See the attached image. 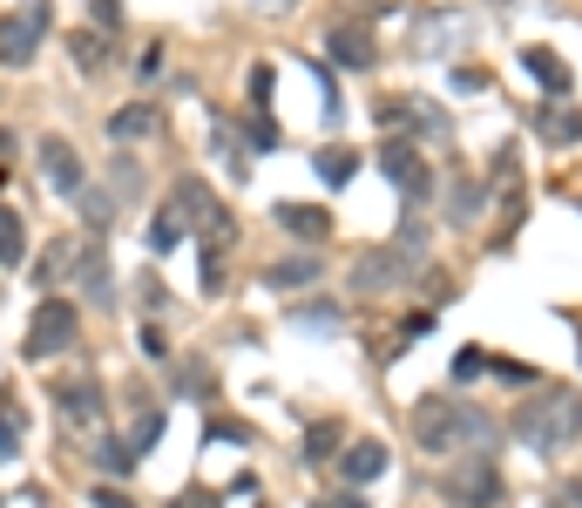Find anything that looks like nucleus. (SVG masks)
I'll return each mask as SVG.
<instances>
[{
	"label": "nucleus",
	"instance_id": "14",
	"mask_svg": "<svg viewBox=\"0 0 582 508\" xmlns=\"http://www.w3.org/2000/svg\"><path fill=\"white\" fill-rule=\"evenodd\" d=\"M528 75L542 82V89H555V95H569V68L555 62L549 47H528Z\"/></svg>",
	"mask_w": 582,
	"mask_h": 508
},
{
	"label": "nucleus",
	"instance_id": "2",
	"mask_svg": "<svg viewBox=\"0 0 582 508\" xmlns=\"http://www.w3.org/2000/svg\"><path fill=\"white\" fill-rule=\"evenodd\" d=\"M414 434H420L427 454H454V447H481L494 434V420L481 414V407H467V400H427L420 420H414Z\"/></svg>",
	"mask_w": 582,
	"mask_h": 508
},
{
	"label": "nucleus",
	"instance_id": "27",
	"mask_svg": "<svg viewBox=\"0 0 582 508\" xmlns=\"http://www.w3.org/2000/svg\"><path fill=\"white\" fill-rule=\"evenodd\" d=\"M75 62H81V68L102 62V41H95V34H75Z\"/></svg>",
	"mask_w": 582,
	"mask_h": 508
},
{
	"label": "nucleus",
	"instance_id": "22",
	"mask_svg": "<svg viewBox=\"0 0 582 508\" xmlns=\"http://www.w3.org/2000/svg\"><path fill=\"white\" fill-rule=\"evenodd\" d=\"M481 373H488V353H481V346H460L454 353V380H481Z\"/></svg>",
	"mask_w": 582,
	"mask_h": 508
},
{
	"label": "nucleus",
	"instance_id": "13",
	"mask_svg": "<svg viewBox=\"0 0 582 508\" xmlns=\"http://www.w3.org/2000/svg\"><path fill=\"white\" fill-rule=\"evenodd\" d=\"M325 47H332L346 68H372V41H366V28H332V34H325Z\"/></svg>",
	"mask_w": 582,
	"mask_h": 508
},
{
	"label": "nucleus",
	"instance_id": "10",
	"mask_svg": "<svg viewBox=\"0 0 582 508\" xmlns=\"http://www.w3.org/2000/svg\"><path fill=\"white\" fill-rule=\"evenodd\" d=\"M535 129H542L549 142H582V108L562 102V95H549V102H542V116H535Z\"/></svg>",
	"mask_w": 582,
	"mask_h": 508
},
{
	"label": "nucleus",
	"instance_id": "5",
	"mask_svg": "<svg viewBox=\"0 0 582 508\" xmlns=\"http://www.w3.org/2000/svg\"><path fill=\"white\" fill-rule=\"evenodd\" d=\"M75 339V306L68 298H41L34 306V332H28V359H55Z\"/></svg>",
	"mask_w": 582,
	"mask_h": 508
},
{
	"label": "nucleus",
	"instance_id": "26",
	"mask_svg": "<svg viewBox=\"0 0 582 508\" xmlns=\"http://www.w3.org/2000/svg\"><path fill=\"white\" fill-rule=\"evenodd\" d=\"M251 150H278V123L271 116H251Z\"/></svg>",
	"mask_w": 582,
	"mask_h": 508
},
{
	"label": "nucleus",
	"instance_id": "20",
	"mask_svg": "<svg viewBox=\"0 0 582 508\" xmlns=\"http://www.w3.org/2000/svg\"><path fill=\"white\" fill-rule=\"evenodd\" d=\"M542 508H582V475H562L549 495H542Z\"/></svg>",
	"mask_w": 582,
	"mask_h": 508
},
{
	"label": "nucleus",
	"instance_id": "30",
	"mask_svg": "<svg viewBox=\"0 0 582 508\" xmlns=\"http://www.w3.org/2000/svg\"><path fill=\"white\" fill-rule=\"evenodd\" d=\"M176 508H210V495H184V502H176Z\"/></svg>",
	"mask_w": 582,
	"mask_h": 508
},
{
	"label": "nucleus",
	"instance_id": "23",
	"mask_svg": "<svg viewBox=\"0 0 582 508\" xmlns=\"http://www.w3.org/2000/svg\"><path fill=\"white\" fill-rule=\"evenodd\" d=\"M217 285H224V245H203V292H217Z\"/></svg>",
	"mask_w": 582,
	"mask_h": 508
},
{
	"label": "nucleus",
	"instance_id": "19",
	"mask_svg": "<svg viewBox=\"0 0 582 508\" xmlns=\"http://www.w3.org/2000/svg\"><path fill=\"white\" fill-rule=\"evenodd\" d=\"M312 163H319V177H325V184H346V177H353V156H346V150H319Z\"/></svg>",
	"mask_w": 582,
	"mask_h": 508
},
{
	"label": "nucleus",
	"instance_id": "9",
	"mask_svg": "<svg viewBox=\"0 0 582 508\" xmlns=\"http://www.w3.org/2000/svg\"><path fill=\"white\" fill-rule=\"evenodd\" d=\"M386 475V441H353L346 447V461H338V481H353V488H366V481Z\"/></svg>",
	"mask_w": 582,
	"mask_h": 508
},
{
	"label": "nucleus",
	"instance_id": "7",
	"mask_svg": "<svg viewBox=\"0 0 582 508\" xmlns=\"http://www.w3.org/2000/svg\"><path fill=\"white\" fill-rule=\"evenodd\" d=\"M55 407H62V420H75V427H95V420H102V386H95L89 373H75V380L55 386Z\"/></svg>",
	"mask_w": 582,
	"mask_h": 508
},
{
	"label": "nucleus",
	"instance_id": "15",
	"mask_svg": "<svg viewBox=\"0 0 582 508\" xmlns=\"http://www.w3.org/2000/svg\"><path fill=\"white\" fill-rule=\"evenodd\" d=\"M264 278H271L278 292H291V285H312V278H319V258H285V264H271Z\"/></svg>",
	"mask_w": 582,
	"mask_h": 508
},
{
	"label": "nucleus",
	"instance_id": "12",
	"mask_svg": "<svg viewBox=\"0 0 582 508\" xmlns=\"http://www.w3.org/2000/svg\"><path fill=\"white\" fill-rule=\"evenodd\" d=\"M156 123H163V116H156V102H129V108H116V116H108V136H116V142H136V136H150Z\"/></svg>",
	"mask_w": 582,
	"mask_h": 508
},
{
	"label": "nucleus",
	"instance_id": "1",
	"mask_svg": "<svg viewBox=\"0 0 582 508\" xmlns=\"http://www.w3.org/2000/svg\"><path fill=\"white\" fill-rule=\"evenodd\" d=\"M515 434H521V447H535V454H562L569 441H582V393H569V386L535 393V400L515 414Z\"/></svg>",
	"mask_w": 582,
	"mask_h": 508
},
{
	"label": "nucleus",
	"instance_id": "29",
	"mask_svg": "<svg viewBox=\"0 0 582 508\" xmlns=\"http://www.w3.org/2000/svg\"><path fill=\"white\" fill-rule=\"evenodd\" d=\"M95 508H136L129 495H116V488H95Z\"/></svg>",
	"mask_w": 582,
	"mask_h": 508
},
{
	"label": "nucleus",
	"instance_id": "6",
	"mask_svg": "<svg viewBox=\"0 0 582 508\" xmlns=\"http://www.w3.org/2000/svg\"><path fill=\"white\" fill-rule=\"evenodd\" d=\"M380 169L393 177L399 190H407V203H427L433 177H427V156H420L414 142H386V150H380Z\"/></svg>",
	"mask_w": 582,
	"mask_h": 508
},
{
	"label": "nucleus",
	"instance_id": "17",
	"mask_svg": "<svg viewBox=\"0 0 582 508\" xmlns=\"http://www.w3.org/2000/svg\"><path fill=\"white\" fill-rule=\"evenodd\" d=\"M21 251H28V224H21L14 211H0V258L21 264Z\"/></svg>",
	"mask_w": 582,
	"mask_h": 508
},
{
	"label": "nucleus",
	"instance_id": "3",
	"mask_svg": "<svg viewBox=\"0 0 582 508\" xmlns=\"http://www.w3.org/2000/svg\"><path fill=\"white\" fill-rule=\"evenodd\" d=\"M441 495L454 508H494V502H501V475H494L488 454H467L454 475H441Z\"/></svg>",
	"mask_w": 582,
	"mask_h": 508
},
{
	"label": "nucleus",
	"instance_id": "16",
	"mask_svg": "<svg viewBox=\"0 0 582 508\" xmlns=\"http://www.w3.org/2000/svg\"><path fill=\"white\" fill-rule=\"evenodd\" d=\"M75 278H81V292H89V298H102V292H108V278H102V251H95V245H81V251H75Z\"/></svg>",
	"mask_w": 582,
	"mask_h": 508
},
{
	"label": "nucleus",
	"instance_id": "21",
	"mask_svg": "<svg viewBox=\"0 0 582 508\" xmlns=\"http://www.w3.org/2000/svg\"><path fill=\"white\" fill-rule=\"evenodd\" d=\"M447 211H454V224H475V211H481V190H475V184H454V203H447Z\"/></svg>",
	"mask_w": 582,
	"mask_h": 508
},
{
	"label": "nucleus",
	"instance_id": "25",
	"mask_svg": "<svg viewBox=\"0 0 582 508\" xmlns=\"http://www.w3.org/2000/svg\"><path fill=\"white\" fill-rule=\"evenodd\" d=\"M21 447V427H14V407L0 400V461H7V454H14Z\"/></svg>",
	"mask_w": 582,
	"mask_h": 508
},
{
	"label": "nucleus",
	"instance_id": "24",
	"mask_svg": "<svg viewBox=\"0 0 582 508\" xmlns=\"http://www.w3.org/2000/svg\"><path fill=\"white\" fill-rule=\"evenodd\" d=\"M81 217H89V224H108V217H116V203H108L102 190H81Z\"/></svg>",
	"mask_w": 582,
	"mask_h": 508
},
{
	"label": "nucleus",
	"instance_id": "11",
	"mask_svg": "<svg viewBox=\"0 0 582 508\" xmlns=\"http://www.w3.org/2000/svg\"><path fill=\"white\" fill-rule=\"evenodd\" d=\"M271 211L291 237H332V211H319V203H271Z\"/></svg>",
	"mask_w": 582,
	"mask_h": 508
},
{
	"label": "nucleus",
	"instance_id": "28",
	"mask_svg": "<svg viewBox=\"0 0 582 508\" xmlns=\"http://www.w3.org/2000/svg\"><path fill=\"white\" fill-rule=\"evenodd\" d=\"M305 447H312V454H325V447H338V427H312V434H305Z\"/></svg>",
	"mask_w": 582,
	"mask_h": 508
},
{
	"label": "nucleus",
	"instance_id": "8",
	"mask_svg": "<svg viewBox=\"0 0 582 508\" xmlns=\"http://www.w3.org/2000/svg\"><path fill=\"white\" fill-rule=\"evenodd\" d=\"M41 177L47 190H62V197H81V163L68 142H41Z\"/></svg>",
	"mask_w": 582,
	"mask_h": 508
},
{
	"label": "nucleus",
	"instance_id": "18",
	"mask_svg": "<svg viewBox=\"0 0 582 508\" xmlns=\"http://www.w3.org/2000/svg\"><path fill=\"white\" fill-rule=\"evenodd\" d=\"M184 231H190L184 217H176V211H163V217L150 224V245H156V251H176V245H184Z\"/></svg>",
	"mask_w": 582,
	"mask_h": 508
},
{
	"label": "nucleus",
	"instance_id": "4",
	"mask_svg": "<svg viewBox=\"0 0 582 508\" xmlns=\"http://www.w3.org/2000/svg\"><path fill=\"white\" fill-rule=\"evenodd\" d=\"M41 34H47V0H21V14L0 21V68H28Z\"/></svg>",
	"mask_w": 582,
	"mask_h": 508
}]
</instances>
